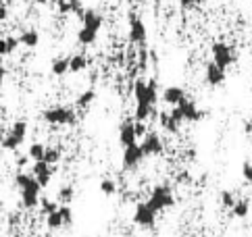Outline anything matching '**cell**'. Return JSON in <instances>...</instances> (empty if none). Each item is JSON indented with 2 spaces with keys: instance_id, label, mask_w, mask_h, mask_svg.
<instances>
[{
  "instance_id": "obj_1",
  "label": "cell",
  "mask_w": 252,
  "mask_h": 237,
  "mask_svg": "<svg viewBox=\"0 0 252 237\" xmlns=\"http://www.w3.org/2000/svg\"><path fill=\"white\" fill-rule=\"evenodd\" d=\"M133 96H136V123H146V118L150 117L152 108H155L158 100L157 79H150V81L136 79Z\"/></svg>"
},
{
  "instance_id": "obj_2",
  "label": "cell",
  "mask_w": 252,
  "mask_h": 237,
  "mask_svg": "<svg viewBox=\"0 0 252 237\" xmlns=\"http://www.w3.org/2000/svg\"><path fill=\"white\" fill-rule=\"evenodd\" d=\"M15 183L17 187H19L21 191V204L23 208H35L40 204V183L35 181L33 175H30V173H17L15 175Z\"/></svg>"
},
{
  "instance_id": "obj_3",
  "label": "cell",
  "mask_w": 252,
  "mask_h": 237,
  "mask_svg": "<svg viewBox=\"0 0 252 237\" xmlns=\"http://www.w3.org/2000/svg\"><path fill=\"white\" fill-rule=\"evenodd\" d=\"M173 204H175V198H173V191H171L169 185H157L155 189L150 191L148 206H150L155 212L167 210V208H171Z\"/></svg>"
},
{
  "instance_id": "obj_4",
  "label": "cell",
  "mask_w": 252,
  "mask_h": 237,
  "mask_svg": "<svg viewBox=\"0 0 252 237\" xmlns=\"http://www.w3.org/2000/svg\"><path fill=\"white\" fill-rule=\"evenodd\" d=\"M42 118L50 125H71L75 123V113L69 106H52L42 113Z\"/></svg>"
},
{
  "instance_id": "obj_5",
  "label": "cell",
  "mask_w": 252,
  "mask_h": 237,
  "mask_svg": "<svg viewBox=\"0 0 252 237\" xmlns=\"http://www.w3.org/2000/svg\"><path fill=\"white\" fill-rule=\"evenodd\" d=\"M25 138H28V123L17 121V123H13L8 133L2 138V148L4 150H17L25 142Z\"/></svg>"
},
{
  "instance_id": "obj_6",
  "label": "cell",
  "mask_w": 252,
  "mask_h": 237,
  "mask_svg": "<svg viewBox=\"0 0 252 237\" xmlns=\"http://www.w3.org/2000/svg\"><path fill=\"white\" fill-rule=\"evenodd\" d=\"M155 221H157V212L148 206V202L136 204V210H133V223H136L138 227H144V229H150V227H155Z\"/></svg>"
},
{
  "instance_id": "obj_7",
  "label": "cell",
  "mask_w": 252,
  "mask_h": 237,
  "mask_svg": "<svg viewBox=\"0 0 252 237\" xmlns=\"http://www.w3.org/2000/svg\"><path fill=\"white\" fill-rule=\"evenodd\" d=\"M213 62H215L217 67H221L223 71L227 69L231 62H233L231 46H227L225 42H215V44H213Z\"/></svg>"
},
{
  "instance_id": "obj_8",
  "label": "cell",
  "mask_w": 252,
  "mask_h": 237,
  "mask_svg": "<svg viewBox=\"0 0 252 237\" xmlns=\"http://www.w3.org/2000/svg\"><path fill=\"white\" fill-rule=\"evenodd\" d=\"M144 158V154H142V148H140V144H133V146H127V148H123V171H133V169H138L140 167V162Z\"/></svg>"
},
{
  "instance_id": "obj_9",
  "label": "cell",
  "mask_w": 252,
  "mask_h": 237,
  "mask_svg": "<svg viewBox=\"0 0 252 237\" xmlns=\"http://www.w3.org/2000/svg\"><path fill=\"white\" fill-rule=\"evenodd\" d=\"M140 148H142V154H144V156H155V154H160V152H163V142H160L158 133L150 131V133H146V135L142 138Z\"/></svg>"
},
{
  "instance_id": "obj_10",
  "label": "cell",
  "mask_w": 252,
  "mask_h": 237,
  "mask_svg": "<svg viewBox=\"0 0 252 237\" xmlns=\"http://www.w3.org/2000/svg\"><path fill=\"white\" fill-rule=\"evenodd\" d=\"M32 175L35 177V181L40 183V187H46L50 183V177H52V165L48 162H33V169H32Z\"/></svg>"
},
{
  "instance_id": "obj_11",
  "label": "cell",
  "mask_w": 252,
  "mask_h": 237,
  "mask_svg": "<svg viewBox=\"0 0 252 237\" xmlns=\"http://www.w3.org/2000/svg\"><path fill=\"white\" fill-rule=\"evenodd\" d=\"M119 142L123 144V148H127V146L138 144L136 123H133V121H125V123H121V127H119Z\"/></svg>"
},
{
  "instance_id": "obj_12",
  "label": "cell",
  "mask_w": 252,
  "mask_h": 237,
  "mask_svg": "<svg viewBox=\"0 0 252 237\" xmlns=\"http://www.w3.org/2000/svg\"><path fill=\"white\" fill-rule=\"evenodd\" d=\"M184 100H188L184 88H179V86H169V88L163 89V102H165V104H171V106L175 108V106L182 104Z\"/></svg>"
},
{
  "instance_id": "obj_13",
  "label": "cell",
  "mask_w": 252,
  "mask_h": 237,
  "mask_svg": "<svg viewBox=\"0 0 252 237\" xmlns=\"http://www.w3.org/2000/svg\"><path fill=\"white\" fill-rule=\"evenodd\" d=\"M146 25H144L142 19H138V17H133V19L129 21V40L133 44H144L146 42Z\"/></svg>"
},
{
  "instance_id": "obj_14",
  "label": "cell",
  "mask_w": 252,
  "mask_h": 237,
  "mask_svg": "<svg viewBox=\"0 0 252 237\" xmlns=\"http://www.w3.org/2000/svg\"><path fill=\"white\" fill-rule=\"evenodd\" d=\"M82 23H84L82 27H86V30L98 33V31H100V27H102V15L90 8V11H84V15H82Z\"/></svg>"
},
{
  "instance_id": "obj_15",
  "label": "cell",
  "mask_w": 252,
  "mask_h": 237,
  "mask_svg": "<svg viewBox=\"0 0 252 237\" xmlns=\"http://www.w3.org/2000/svg\"><path fill=\"white\" fill-rule=\"evenodd\" d=\"M177 108H179V113H182L184 121L194 123V121H200V118H202V111H198V106L192 102V100H184V102L179 104Z\"/></svg>"
},
{
  "instance_id": "obj_16",
  "label": "cell",
  "mask_w": 252,
  "mask_h": 237,
  "mask_svg": "<svg viewBox=\"0 0 252 237\" xmlns=\"http://www.w3.org/2000/svg\"><path fill=\"white\" fill-rule=\"evenodd\" d=\"M204 79H206V84L213 86V88L221 86L225 81V71L215 65V62H209V65H206V71H204Z\"/></svg>"
},
{
  "instance_id": "obj_17",
  "label": "cell",
  "mask_w": 252,
  "mask_h": 237,
  "mask_svg": "<svg viewBox=\"0 0 252 237\" xmlns=\"http://www.w3.org/2000/svg\"><path fill=\"white\" fill-rule=\"evenodd\" d=\"M19 44L25 48H35L40 44V33L35 30H25L21 35H19Z\"/></svg>"
},
{
  "instance_id": "obj_18",
  "label": "cell",
  "mask_w": 252,
  "mask_h": 237,
  "mask_svg": "<svg viewBox=\"0 0 252 237\" xmlns=\"http://www.w3.org/2000/svg\"><path fill=\"white\" fill-rule=\"evenodd\" d=\"M50 71H52V75H57V77H63L65 73H69V57H59L50 62Z\"/></svg>"
},
{
  "instance_id": "obj_19",
  "label": "cell",
  "mask_w": 252,
  "mask_h": 237,
  "mask_svg": "<svg viewBox=\"0 0 252 237\" xmlns=\"http://www.w3.org/2000/svg\"><path fill=\"white\" fill-rule=\"evenodd\" d=\"M28 156H30L33 162L44 160V156H46V146L40 144V142H33V144L30 146V150H28Z\"/></svg>"
},
{
  "instance_id": "obj_20",
  "label": "cell",
  "mask_w": 252,
  "mask_h": 237,
  "mask_svg": "<svg viewBox=\"0 0 252 237\" xmlns=\"http://www.w3.org/2000/svg\"><path fill=\"white\" fill-rule=\"evenodd\" d=\"M73 196H75V189L73 187H71V185H63L59 189V194H57V200H59L61 206H69V202L73 200Z\"/></svg>"
},
{
  "instance_id": "obj_21",
  "label": "cell",
  "mask_w": 252,
  "mask_h": 237,
  "mask_svg": "<svg viewBox=\"0 0 252 237\" xmlns=\"http://www.w3.org/2000/svg\"><path fill=\"white\" fill-rule=\"evenodd\" d=\"M86 67H88V59L84 57V54H75V57L69 59V71L71 73H79V71H84Z\"/></svg>"
},
{
  "instance_id": "obj_22",
  "label": "cell",
  "mask_w": 252,
  "mask_h": 237,
  "mask_svg": "<svg viewBox=\"0 0 252 237\" xmlns=\"http://www.w3.org/2000/svg\"><path fill=\"white\" fill-rule=\"evenodd\" d=\"M231 212H233V216H238V218H246L248 212H250V202L248 200H238L236 206L231 208Z\"/></svg>"
},
{
  "instance_id": "obj_23",
  "label": "cell",
  "mask_w": 252,
  "mask_h": 237,
  "mask_svg": "<svg viewBox=\"0 0 252 237\" xmlns=\"http://www.w3.org/2000/svg\"><path fill=\"white\" fill-rule=\"evenodd\" d=\"M46 227H48V229H52V231H57V229H61V227H65V223H63V216H61L59 210L46 216Z\"/></svg>"
},
{
  "instance_id": "obj_24",
  "label": "cell",
  "mask_w": 252,
  "mask_h": 237,
  "mask_svg": "<svg viewBox=\"0 0 252 237\" xmlns=\"http://www.w3.org/2000/svg\"><path fill=\"white\" fill-rule=\"evenodd\" d=\"M96 35H98V33L86 30V27H82V30L77 31V40L82 42L84 46H90V44H94V42H96Z\"/></svg>"
},
{
  "instance_id": "obj_25",
  "label": "cell",
  "mask_w": 252,
  "mask_h": 237,
  "mask_svg": "<svg viewBox=\"0 0 252 237\" xmlns=\"http://www.w3.org/2000/svg\"><path fill=\"white\" fill-rule=\"evenodd\" d=\"M94 98H96V92L94 89H86L84 94H79V98H77V106L79 108H86V106H90L94 102Z\"/></svg>"
},
{
  "instance_id": "obj_26",
  "label": "cell",
  "mask_w": 252,
  "mask_h": 237,
  "mask_svg": "<svg viewBox=\"0 0 252 237\" xmlns=\"http://www.w3.org/2000/svg\"><path fill=\"white\" fill-rule=\"evenodd\" d=\"M100 191L104 196H115L117 194V183L115 179H102L100 181Z\"/></svg>"
},
{
  "instance_id": "obj_27",
  "label": "cell",
  "mask_w": 252,
  "mask_h": 237,
  "mask_svg": "<svg viewBox=\"0 0 252 237\" xmlns=\"http://www.w3.org/2000/svg\"><path fill=\"white\" fill-rule=\"evenodd\" d=\"M40 204H42V212L46 216L59 210V202H52V200H40Z\"/></svg>"
},
{
  "instance_id": "obj_28",
  "label": "cell",
  "mask_w": 252,
  "mask_h": 237,
  "mask_svg": "<svg viewBox=\"0 0 252 237\" xmlns=\"http://www.w3.org/2000/svg\"><path fill=\"white\" fill-rule=\"evenodd\" d=\"M236 202H238V200L233 198L231 191H221V204L225 208H233V206H236Z\"/></svg>"
},
{
  "instance_id": "obj_29",
  "label": "cell",
  "mask_w": 252,
  "mask_h": 237,
  "mask_svg": "<svg viewBox=\"0 0 252 237\" xmlns=\"http://www.w3.org/2000/svg\"><path fill=\"white\" fill-rule=\"evenodd\" d=\"M59 212L63 216V223H65V227H69L71 223H73V212H71L69 206H59Z\"/></svg>"
},
{
  "instance_id": "obj_30",
  "label": "cell",
  "mask_w": 252,
  "mask_h": 237,
  "mask_svg": "<svg viewBox=\"0 0 252 237\" xmlns=\"http://www.w3.org/2000/svg\"><path fill=\"white\" fill-rule=\"evenodd\" d=\"M61 158V152L55 150V148H46V156H44V162H48V165H55V162Z\"/></svg>"
},
{
  "instance_id": "obj_31",
  "label": "cell",
  "mask_w": 252,
  "mask_h": 237,
  "mask_svg": "<svg viewBox=\"0 0 252 237\" xmlns=\"http://www.w3.org/2000/svg\"><path fill=\"white\" fill-rule=\"evenodd\" d=\"M242 177L246 181H252V162L250 160H246L244 165H242Z\"/></svg>"
},
{
  "instance_id": "obj_32",
  "label": "cell",
  "mask_w": 252,
  "mask_h": 237,
  "mask_svg": "<svg viewBox=\"0 0 252 237\" xmlns=\"http://www.w3.org/2000/svg\"><path fill=\"white\" fill-rule=\"evenodd\" d=\"M6 44H8V52H13V50H17V48L21 46L19 38H6Z\"/></svg>"
},
{
  "instance_id": "obj_33",
  "label": "cell",
  "mask_w": 252,
  "mask_h": 237,
  "mask_svg": "<svg viewBox=\"0 0 252 237\" xmlns=\"http://www.w3.org/2000/svg\"><path fill=\"white\" fill-rule=\"evenodd\" d=\"M8 54V44L4 38H0V57H6Z\"/></svg>"
},
{
  "instance_id": "obj_34",
  "label": "cell",
  "mask_w": 252,
  "mask_h": 237,
  "mask_svg": "<svg viewBox=\"0 0 252 237\" xmlns=\"http://www.w3.org/2000/svg\"><path fill=\"white\" fill-rule=\"evenodd\" d=\"M6 17H8V8H6L2 2H0V23H2V21L6 19Z\"/></svg>"
},
{
  "instance_id": "obj_35",
  "label": "cell",
  "mask_w": 252,
  "mask_h": 237,
  "mask_svg": "<svg viewBox=\"0 0 252 237\" xmlns=\"http://www.w3.org/2000/svg\"><path fill=\"white\" fill-rule=\"evenodd\" d=\"M196 4V0H179V6L182 8H192Z\"/></svg>"
},
{
  "instance_id": "obj_36",
  "label": "cell",
  "mask_w": 252,
  "mask_h": 237,
  "mask_svg": "<svg viewBox=\"0 0 252 237\" xmlns=\"http://www.w3.org/2000/svg\"><path fill=\"white\" fill-rule=\"evenodd\" d=\"M28 160H30L28 154H25V156H19V158H17V167H25V165H28Z\"/></svg>"
},
{
  "instance_id": "obj_37",
  "label": "cell",
  "mask_w": 252,
  "mask_h": 237,
  "mask_svg": "<svg viewBox=\"0 0 252 237\" xmlns=\"http://www.w3.org/2000/svg\"><path fill=\"white\" fill-rule=\"evenodd\" d=\"M4 77H6V71L2 65H0V92H2V86H4Z\"/></svg>"
},
{
  "instance_id": "obj_38",
  "label": "cell",
  "mask_w": 252,
  "mask_h": 237,
  "mask_svg": "<svg viewBox=\"0 0 252 237\" xmlns=\"http://www.w3.org/2000/svg\"><path fill=\"white\" fill-rule=\"evenodd\" d=\"M32 2H35V4H46L48 0H32Z\"/></svg>"
},
{
  "instance_id": "obj_39",
  "label": "cell",
  "mask_w": 252,
  "mask_h": 237,
  "mask_svg": "<svg viewBox=\"0 0 252 237\" xmlns=\"http://www.w3.org/2000/svg\"><path fill=\"white\" fill-rule=\"evenodd\" d=\"M0 148H2V138H0Z\"/></svg>"
}]
</instances>
